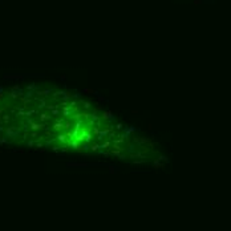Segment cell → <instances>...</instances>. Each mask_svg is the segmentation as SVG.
Masks as SVG:
<instances>
[{"mask_svg":"<svg viewBox=\"0 0 231 231\" xmlns=\"http://www.w3.org/2000/svg\"><path fill=\"white\" fill-rule=\"evenodd\" d=\"M18 132H19V130L16 129V128H9L8 130H7V134H8L9 137H12V136H15Z\"/></svg>","mask_w":231,"mask_h":231,"instance_id":"cell-1","label":"cell"}]
</instances>
